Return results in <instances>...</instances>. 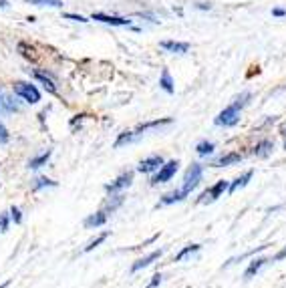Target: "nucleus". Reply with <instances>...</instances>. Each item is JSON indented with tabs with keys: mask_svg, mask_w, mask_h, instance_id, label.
Segmentation results:
<instances>
[{
	"mask_svg": "<svg viewBox=\"0 0 286 288\" xmlns=\"http://www.w3.org/2000/svg\"><path fill=\"white\" fill-rule=\"evenodd\" d=\"M202 177H204V165L202 163H191L190 167H188V171H186V175H184V184H182V193L186 195V197H190V193L200 186V182H202Z\"/></svg>",
	"mask_w": 286,
	"mask_h": 288,
	"instance_id": "1",
	"label": "nucleus"
},
{
	"mask_svg": "<svg viewBox=\"0 0 286 288\" xmlns=\"http://www.w3.org/2000/svg\"><path fill=\"white\" fill-rule=\"evenodd\" d=\"M240 111H242V107L234 101V103H230L226 109L220 111L218 117L214 119V123H216L218 127H234V125H238V121H240Z\"/></svg>",
	"mask_w": 286,
	"mask_h": 288,
	"instance_id": "2",
	"label": "nucleus"
},
{
	"mask_svg": "<svg viewBox=\"0 0 286 288\" xmlns=\"http://www.w3.org/2000/svg\"><path fill=\"white\" fill-rule=\"evenodd\" d=\"M12 91H14L16 97H20L23 101H27V103H31V105H36V103L40 101V91H38L34 85H31V83H27V81H16V83L12 85Z\"/></svg>",
	"mask_w": 286,
	"mask_h": 288,
	"instance_id": "3",
	"label": "nucleus"
},
{
	"mask_svg": "<svg viewBox=\"0 0 286 288\" xmlns=\"http://www.w3.org/2000/svg\"><path fill=\"white\" fill-rule=\"evenodd\" d=\"M228 188H230V182H226V180L216 182L214 186H210L206 192L200 193V197H197V204H212V202H216V199H220L228 192Z\"/></svg>",
	"mask_w": 286,
	"mask_h": 288,
	"instance_id": "4",
	"label": "nucleus"
},
{
	"mask_svg": "<svg viewBox=\"0 0 286 288\" xmlns=\"http://www.w3.org/2000/svg\"><path fill=\"white\" fill-rule=\"evenodd\" d=\"M178 169H180V161L178 160H171V161H165L156 173H153V177H151V186H159V184H167L171 177L178 173Z\"/></svg>",
	"mask_w": 286,
	"mask_h": 288,
	"instance_id": "5",
	"label": "nucleus"
},
{
	"mask_svg": "<svg viewBox=\"0 0 286 288\" xmlns=\"http://www.w3.org/2000/svg\"><path fill=\"white\" fill-rule=\"evenodd\" d=\"M133 171H123L117 180H113L111 184H107L105 186V192L109 193V195H113V193H121L123 190H127L131 184H133Z\"/></svg>",
	"mask_w": 286,
	"mask_h": 288,
	"instance_id": "6",
	"label": "nucleus"
},
{
	"mask_svg": "<svg viewBox=\"0 0 286 288\" xmlns=\"http://www.w3.org/2000/svg\"><path fill=\"white\" fill-rule=\"evenodd\" d=\"M91 20H99L103 25H111V27H131V20L123 16H113V14H105V12H93Z\"/></svg>",
	"mask_w": 286,
	"mask_h": 288,
	"instance_id": "7",
	"label": "nucleus"
},
{
	"mask_svg": "<svg viewBox=\"0 0 286 288\" xmlns=\"http://www.w3.org/2000/svg\"><path fill=\"white\" fill-rule=\"evenodd\" d=\"M163 163H165V161H163L161 155H149V158H145V160L139 161L137 171H139V173H156Z\"/></svg>",
	"mask_w": 286,
	"mask_h": 288,
	"instance_id": "8",
	"label": "nucleus"
},
{
	"mask_svg": "<svg viewBox=\"0 0 286 288\" xmlns=\"http://www.w3.org/2000/svg\"><path fill=\"white\" fill-rule=\"evenodd\" d=\"M163 254H165V250H163V248H159V250H153L151 254H147V256H143V258L135 260L133 264H131V272H139V270L147 268V266H151L156 260H159Z\"/></svg>",
	"mask_w": 286,
	"mask_h": 288,
	"instance_id": "9",
	"label": "nucleus"
},
{
	"mask_svg": "<svg viewBox=\"0 0 286 288\" xmlns=\"http://www.w3.org/2000/svg\"><path fill=\"white\" fill-rule=\"evenodd\" d=\"M169 123H173L171 117H161V119H153V121L141 123V125H137V127L133 129V135H135V137H141L145 131H149V129H158V127H163V125H169Z\"/></svg>",
	"mask_w": 286,
	"mask_h": 288,
	"instance_id": "10",
	"label": "nucleus"
},
{
	"mask_svg": "<svg viewBox=\"0 0 286 288\" xmlns=\"http://www.w3.org/2000/svg\"><path fill=\"white\" fill-rule=\"evenodd\" d=\"M242 160H244V155H242L240 151H230V153L222 155V158H218V160L212 163V167H230V165L240 163Z\"/></svg>",
	"mask_w": 286,
	"mask_h": 288,
	"instance_id": "11",
	"label": "nucleus"
},
{
	"mask_svg": "<svg viewBox=\"0 0 286 288\" xmlns=\"http://www.w3.org/2000/svg\"><path fill=\"white\" fill-rule=\"evenodd\" d=\"M16 49H18V53H20V57L23 59H27L29 63H38V51H36V47L34 44H31V42H25V40H20L18 44H16Z\"/></svg>",
	"mask_w": 286,
	"mask_h": 288,
	"instance_id": "12",
	"label": "nucleus"
},
{
	"mask_svg": "<svg viewBox=\"0 0 286 288\" xmlns=\"http://www.w3.org/2000/svg\"><path fill=\"white\" fill-rule=\"evenodd\" d=\"M159 47L167 53H173V55H186L190 51V42H180V40H161Z\"/></svg>",
	"mask_w": 286,
	"mask_h": 288,
	"instance_id": "13",
	"label": "nucleus"
},
{
	"mask_svg": "<svg viewBox=\"0 0 286 288\" xmlns=\"http://www.w3.org/2000/svg\"><path fill=\"white\" fill-rule=\"evenodd\" d=\"M107 212L105 210H99V212H95V214H91V216H87L85 218V222H83V226L87 228V230H95V228H99V226H103L105 222H107Z\"/></svg>",
	"mask_w": 286,
	"mask_h": 288,
	"instance_id": "14",
	"label": "nucleus"
},
{
	"mask_svg": "<svg viewBox=\"0 0 286 288\" xmlns=\"http://www.w3.org/2000/svg\"><path fill=\"white\" fill-rule=\"evenodd\" d=\"M252 175H254V169H248V171H244L240 177H236V180L230 184V188H228V193L232 195V193H236L238 190H242V188H246L248 186V182L252 180Z\"/></svg>",
	"mask_w": 286,
	"mask_h": 288,
	"instance_id": "15",
	"label": "nucleus"
},
{
	"mask_svg": "<svg viewBox=\"0 0 286 288\" xmlns=\"http://www.w3.org/2000/svg\"><path fill=\"white\" fill-rule=\"evenodd\" d=\"M274 151V141L272 139H262L254 145L252 153L256 155V158H268V155Z\"/></svg>",
	"mask_w": 286,
	"mask_h": 288,
	"instance_id": "16",
	"label": "nucleus"
},
{
	"mask_svg": "<svg viewBox=\"0 0 286 288\" xmlns=\"http://www.w3.org/2000/svg\"><path fill=\"white\" fill-rule=\"evenodd\" d=\"M32 77H34L42 87H45L51 95H57V85H55V81H53L47 73H42V71H36V69H34V71H32Z\"/></svg>",
	"mask_w": 286,
	"mask_h": 288,
	"instance_id": "17",
	"label": "nucleus"
},
{
	"mask_svg": "<svg viewBox=\"0 0 286 288\" xmlns=\"http://www.w3.org/2000/svg\"><path fill=\"white\" fill-rule=\"evenodd\" d=\"M266 262H270V260H268V258H254V260L248 264V268L244 270V280L254 278V276L260 272V268H262V266L266 264Z\"/></svg>",
	"mask_w": 286,
	"mask_h": 288,
	"instance_id": "18",
	"label": "nucleus"
},
{
	"mask_svg": "<svg viewBox=\"0 0 286 288\" xmlns=\"http://www.w3.org/2000/svg\"><path fill=\"white\" fill-rule=\"evenodd\" d=\"M20 111V105L8 97V95H2V99H0V113H18Z\"/></svg>",
	"mask_w": 286,
	"mask_h": 288,
	"instance_id": "19",
	"label": "nucleus"
},
{
	"mask_svg": "<svg viewBox=\"0 0 286 288\" xmlns=\"http://www.w3.org/2000/svg\"><path fill=\"white\" fill-rule=\"evenodd\" d=\"M51 155H53V151L47 149L45 153H40V155H36V158H32V160L29 161V169H38V167H42V165H47L49 160H51Z\"/></svg>",
	"mask_w": 286,
	"mask_h": 288,
	"instance_id": "20",
	"label": "nucleus"
},
{
	"mask_svg": "<svg viewBox=\"0 0 286 288\" xmlns=\"http://www.w3.org/2000/svg\"><path fill=\"white\" fill-rule=\"evenodd\" d=\"M159 87L163 89L165 93H169V95H173V91H175V87H173V79H171V75H169V71H167V69H163V71H161V77H159Z\"/></svg>",
	"mask_w": 286,
	"mask_h": 288,
	"instance_id": "21",
	"label": "nucleus"
},
{
	"mask_svg": "<svg viewBox=\"0 0 286 288\" xmlns=\"http://www.w3.org/2000/svg\"><path fill=\"white\" fill-rule=\"evenodd\" d=\"M123 202H125V195H123V193H113V195H111V199H109V202L105 204V208H103V210H105L107 214H111V212H115V210H117Z\"/></svg>",
	"mask_w": 286,
	"mask_h": 288,
	"instance_id": "22",
	"label": "nucleus"
},
{
	"mask_svg": "<svg viewBox=\"0 0 286 288\" xmlns=\"http://www.w3.org/2000/svg\"><path fill=\"white\" fill-rule=\"evenodd\" d=\"M202 248V244H190V246H186V248H182L178 254H175V258H173V262H182L184 258H188L190 254H195L197 250Z\"/></svg>",
	"mask_w": 286,
	"mask_h": 288,
	"instance_id": "23",
	"label": "nucleus"
},
{
	"mask_svg": "<svg viewBox=\"0 0 286 288\" xmlns=\"http://www.w3.org/2000/svg\"><path fill=\"white\" fill-rule=\"evenodd\" d=\"M214 149H216V143H212V141H200V143L195 145L197 155H202V158H208V155H212Z\"/></svg>",
	"mask_w": 286,
	"mask_h": 288,
	"instance_id": "24",
	"label": "nucleus"
},
{
	"mask_svg": "<svg viewBox=\"0 0 286 288\" xmlns=\"http://www.w3.org/2000/svg\"><path fill=\"white\" fill-rule=\"evenodd\" d=\"M42 188H57V182L49 180V177H45V175H40V177H36L34 184H32V192H38Z\"/></svg>",
	"mask_w": 286,
	"mask_h": 288,
	"instance_id": "25",
	"label": "nucleus"
},
{
	"mask_svg": "<svg viewBox=\"0 0 286 288\" xmlns=\"http://www.w3.org/2000/svg\"><path fill=\"white\" fill-rule=\"evenodd\" d=\"M29 4L34 6H51V8H61L63 6V0H27Z\"/></svg>",
	"mask_w": 286,
	"mask_h": 288,
	"instance_id": "26",
	"label": "nucleus"
},
{
	"mask_svg": "<svg viewBox=\"0 0 286 288\" xmlns=\"http://www.w3.org/2000/svg\"><path fill=\"white\" fill-rule=\"evenodd\" d=\"M107 238H109V232H103V234H101L99 238H95L93 242H89V246H85V252H93V250H95V248L99 246V244H103V242H105Z\"/></svg>",
	"mask_w": 286,
	"mask_h": 288,
	"instance_id": "27",
	"label": "nucleus"
},
{
	"mask_svg": "<svg viewBox=\"0 0 286 288\" xmlns=\"http://www.w3.org/2000/svg\"><path fill=\"white\" fill-rule=\"evenodd\" d=\"M10 228V216L8 214H0V234H6Z\"/></svg>",
	"mask_w": 286,
	"mask_h": 288,
	"instance_id": "28",
	"label": "nucleus"
},
{
	"mask_svg": "<svg viewBox=\"0 0 286 288\" xmlns=\"http://www.w3.org/2000/svg\"><path fill=\"white\" fill-rule=\"evenodd\" d=\"M8 214H10V218L14 220V224H16V226H20V224H23V214H20V208H16V206H12Z\"/></svg>",
	"mask_w": 286,
	"mask_h": 288,
	"instance_id": "29",
	"label": "nucleus"
},
{
	"mask_svg": "<svg viewBox=\"0 0 286 288\" xmlns=\"http://www.w3.org/2000/svg\"><path fill=\"white\" fill-rule=\"evenodd\" d=\"M10 141V133H8V129L4 127V123L0 121V145H6Z\"/></svg>",
	"mask_w": 286,
	"mask_h": 288,
	"instance_id": "30",
	"label": "nucleus"
},
{
	"mask_svg": "<svg viewBox=\"0 0 286 288\" xmlns=\"http://www.w3.org/2000/svg\"><path fill=\"white\" fill-rule=\"evenodd\" d=\"M67 20H75V22H87V18L85 16H81V14H73V12H67V14H63Z\"/></svg>",
	"mask_w": 286,
	"mask_h": 288,
	"instance_id": "31",
	"label": "nucleus"
},
{
	"mask_svg": "<svg viewBox=\"0 0 286 288\" xmlns=\"http://www.w3.org/2000/svg\"><path fill=\"white\" fill-rule=\"evenodd\" d=\"M161 278H163L161 274H156V276H153V278H151V282L147 284V288H158V286L161 284Z\"/></svg>",
	"mask_w": 286,
	"mask_h": 288,
	"instance_id": "32",
	"label": "nucleus"
},
{
	"mask_svg": "<svg viewBox=\"0 0 286 288\" xmlns=\"http://www.w3.org/2000/svg\"><path fill=\"white\" fill-rule=\"evenodd\" d=\"M85 117H87V113H79V115H75V117L71 119V129L75 131V127H77V123H81V121H83Z\"/></svg>",
	"mask_w": 286,
	"mask_h": 288,
	"instance_id": "33",
	"label": "nucleus"
},
{
	"mask_svg": "<svg viewBox=\"0 0 286 288\" xmlns=\"http://www.w3.org/2000/svg\"><path fill=\"white\" fill-rule=\"evenodd\" d=\"M284 258H286V248H282L276 256H272V258H270V262H280V260H284Z\"/></svg>",
	"mask_w": 286,
	"mask_h": 288,
	"instance_id": "34",
	"label": "nucleus"
},
{
	"mask_svg": "<svg viewBox=\"0 0 286 288\" xmlns=\"http://www.w3.org/2000/svg\"><path fill=\"white\" fill-rule=\"evenodd\" d=\"M272 16L282 18V16H286V10H284V8H272Z\"/></svg>",
	"mask_w": 286,
	"mask_h": 288,
	"instance_id": "35",
	"label": "nucleus"
},
{
	"mask_svg": "<svg viewBox=\"0 0 286 288\" xmlns=\"http://www.w3.org/2000/svg\"><path fill=\"white\" fill-rule=\"evenodd\" d=\"M195 6L200 8V10H210V8H212V4H206V2H197Z\"/></svg>",
	"mask_w": 286,
	"mask_h": 288,
	"instance_id": "36",
	"label": "nucleus"
},
{
	"mask_svg": "<svg viewBox=\"0 0 286 288\" xmlns=\"http://www.w3.org/2000/svg\"><path fill=\"white\" fill-rule=\"evenodd\" d=\"M10 4H8V0H0V8H8Z\"/></svg>",
	"mask_w": 286,
	"mask_h": 288,
	"instance_id": "37",
	"label": "nucleus"
},
{
	"mask_svg": "<svg viewBox=\"0 0 286 288\" xmlns=\"http://www.w3.org/2000/svg\"><path fill=\"white\" fill-rule=\"evenodd\" d=\"M8 284H10V280H6L4 284H0V288H8Z\"/></svg>",
	"mask_w": 286,
	"mask_h": 288,
	"instance_id": "38",
	"label": "nucleus"
},
{
	"mask_svg": "<svg viewBox=\"0 0 286 288\" xmlns=\"http://www.w3.org/2000/svg\"><path fill=\"white\" fill-rule=\"evenodd\" d=\"M284 149H286V129H284Z\"/></svg>",
	"mask_w": 286,
	"mask_h": 288,
	"instance_id": "39",
	"label": "nucleus"
},
{
	"mask_svg": "<svg viewBox=\"0 0 286 288\" xmlns=\"http://www.w3.org/2000/svg\"><path fill=\"white\" fill-rule=\"evenodd\" d=\"M0 99H2V91H0Z\"/></svg>",
	"mask_w": 286,
	"mask_h": 288,
	"instance_id": "40",
	"label": "nucleus"
}]
</instances>
